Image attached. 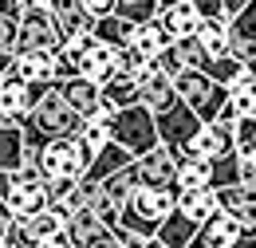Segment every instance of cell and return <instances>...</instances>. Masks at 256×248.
Returning a JSON list of instances; mask_svg holds the SVG:
<instances>
[{"label":"cell","instance_id":"13","mask_svg":"<svg viewBox=\"0 0 256 248\" xmlns=\"http://www.w3.org/2000/svg\"><path fill=\"white\" fill-rule=\"evenodd\" d=\"M217 201H221L224 213L244 224V232H256V189L252 186H228V189H217Z\"/></svg>","mask_w":256,"mask_h":248},{"label":"cell","instance_id":"9","mask_svg":"<svg viewBox=\"0 0 256 248\" xmlns=\"http://www.w3.org/2000/svg\"><path fill=\"white\" fill-rule=\"evenodd\" d=\"M190 158H224V154H236V126L228 122H205L197 130L190 146H186ZM182 154V158H186Z\"/></svg>","mask_w":256,"mask_h":248},{"label":"cell","instance_id":"8","mask_svg":"<svg viewBox=\"0 0 256 248\" xmlns=\"http://www.w3.org/2000/svg\"><path fill=\"white\" fill-rule=\"evenodd\" d=\"M60 48H64V32L52 8H28L20 24V52H60Z\"/></svg>","mask_w":256,"mask_h":248},{"label":"cell","instance_id":"28","mask_svg":"<svg viewBox=\"0 0 256 248\" xmlns=\"http://www.w3.org/2000/svg\"><path fill=\"white\" fill-rule=\"evenodd\" d=\"M170 44H174V36L162 28L158 20H154V24H142V28L134 32V48H138L146 60H158V56L170 48Z\"/></svg>","mask_w":256,"mask_h":248},{"label":"cell","instance_id":"37","mask_svg":"<svg viewBox=\"0 0 256 248\" xmlns=\"http://www.w3.org/2000/svg\"><path fill=\"white\" fill-rule=\"evenodd\" d=\"M83 248H126V244H122V240H118V236H114V232L106 228V232H98L95 240H87Z\"/></svg>","mask_w":256,"mask_h":248},{"label":"cell","instance_id":"10","mask_svg":"<svg viewBox=\"0 0 256 248\" xmlns=\"http://www.w3.org/2000/svg\"><path fill=\"white\" fill-rule=\"evenodd\" d=\"M4 75H20L24 83H60V75H56V52H20Z\"/></svg>","mask_w":256,"mask_h":248},{"label":"cell","instance_id":"7","mask_svg":"<svg viewBox=\"0 0 256 248\" xmlns=\"http://www.w3.org/2000/svg\"><path fill=\"white\" fill-rule=\"evenodd\" d=\"M52 209V197L44 182H20V174H4V213L12 217H36Z\"/></svg>","mask_w":256,"mask_h":248},{"label":"cell","instance_id":"29","mask_svg":"<svg viewBox=\"0 0 256 248\" xmlns=\"http://www.w3.org/2000/svg\"><path fill=\"white\" fill-rule=\"evenodd\" d=\"M228 102L236 106L240 118H252V114H256V75H252V71L240 75V79L228 87Z\"/></svg>","mask_w":256,"mask_h":248},{"label":"cell","instance_id":"17","mask_svg":"<svg viewBox=\"0 0 256 248\" xmlns=\"http://www.w3.org/2000/svg\"><path fill=\"white\" fill-rule=\"evenodd\" d=\"M83 75H87L91 83H98V87H106V83L118 75V48H110V44L98 40L95 52L83 60Z\"/></svg>","mask_w":256,"mask_h":248},{"label":"cell","instance_id":"21","mask_svg":"<svg viewBox=\"0 0 256 248\" xmlns=\"http://www.w3.org/2000/svg\"><path fill=\"white\" fill-rule=\"evenodd\" d=\"M24 232H28V240L40 248L44 240L67 232V217L60 213V209H44V213H36V217H24Z\"/></svg>","mask_w":256,"mask_h":248},{"label":"cell","instance_id":"12","mask_svg":"<svg viewBox=\"0 0 256 248\" xmlns=\"http://www.w3.org/2000/svg\"><path fill=\"white\" fill-rule=\"evenodd\" d=\"M95 44H98L95 32H83V36L67 40L64 48L56 52V75H60V83H64V79H75V75H83V60L95 52Z\"/></svg>","mask_w":256,"mask_h":248},{"label":"cell","instance_id":"2","mask_svg":"<svg viewBox=\"0 0 256 248\" xmlns=\"http://www.w3.org/2000/svg\"><path fill=\"white\" fill-rule=\"evenodd\" d=\"M178 209V189H146L138 186L134 189V197H130L126 205H122V228L134 232V236H146V240H154L162 228V220L170 217Z\"/></svg>","mask_w":256,"mask_h":248},{"label":"cell","instance_id":"6","mask_svg":"<svg viewBox=\"0 0 256 248\" xmlns=\"http://www.w3.org/2000/svg\"><path fill=\"white\" fill-rule=\"evenodd\" d=\"M205 126V118L193 110L190 102H174L170 110H162L158 114V130H162V146H170V150H178V154H186V146H190L193 138H197V130Z\"/></svg>","mask_w":256,"mask_h":248},{"label":"cell","instance_id":"38","mask_svg":"<svg viewBox=\"0 0 256 248\" xmlns=\"http://www.w3.org/2000/svg\"><path fill=\"white\" fill-rule=\"evenodd\" d=\"M197 4V12L209 20V16H224V0H193Z\"/></svg>","mask_w":256,"mask_h":248},{"label":"cell","instance_id":"26","mask_svg":"<svg viewBox=\"0 0 256 248\" xmlns=\"http://www.w3.org/2000/svg\"><path fill=\"white\" fill-rule=\"evenodd\" d=\"M134 32H138V24H130V20H122L118 12L114 16H102V20H95V36L102 40V44H110V48H130L134 44Z\"/></svg>","mask_w":256,"mask_h":248},{"label":"cell","instance_id":"20","mask_svg":"<svg viewBox=\"0 0 256 248\" xmlns=\"http://www.w3.org/2000/svg\"><path fill=\"white\" fill-rule=\"evenodd\" d=\"M24 154H28L24 126H0V166H4V174H16L24 166Z\"/></svg>","mask_w":256,"mask_h":248},{"label":"cell","instance_id":"33","mask_svg":"<svg viewBox=\"0 0 256 248\" xmlns=\"http://www.w3.org/2000/svg\"><path fill=\"white\" fill-rule=\"evenodd\" d=\"M154 67H158V71H166V75H174V79H178L182 71H190V56H186L182 40H174V44H170V48L162 52L158 60H154Z\"/></svg>","mask_w":256,"mask_h":248},{"label":"cell","instance_id":"40","mask_svg":"<svg viewBox=\"0 0 256 248\" xmlns=\"http://www.w3.org/2000/svg\"><path fill=\"white\" fill-rule=\"evenodd\" d=\"M240 182L256 189V158H244V162H240Z\"/></svg>","mask_w":256,"mask_h":248},{"label":"cell","instance_id":"22","mask_svg":"<svg viewBox=\"0 0 256 248\" xmlns=\"http://www.w3.org/2000/svg\"><path fill=\"white\" fill-rule=\"evenodd\" d=\"M201 232H205V236H209L217 248H232L240 236H244V224L232 217V213L217 209V213H213V220H205V224H201Z\"/></svg>","mask_w":256,"mask_h":248},{"label":"cell","instance_id":"39","mask_svg":"<svg viewBox=\"0 0 256 248\" xmlns=\"http://www.w3.org/2000/svg\"><path fill=\"white\" fill-rule=\"evenodd\" d=\"M248 4H252V0H224V20L232 24V20H236V16H240Z\"/></svg>","mask_w":256,"mask_h":248},{"label":"cell","instance_id":"44","mask_svg":"<svg viewBox=\"0 0 256 248\" xmlns=\"http://www.w3.org/2000/svg\"><path fill=\"white\" fill-rule=\"evenodd\" d=\"M146 248H170V244H166V240H158V236H154V240H146Z\"/></svg>","mask_w":256,"mask_h":248},{"label":"cell","instance_id":"14","mask_svg":"<svg viewBox=\"0 0 256 248\" xmlns=\"http://www.w3.org/2000/svg\"><path fill=\"white\" fill-rule=\"evenodd\" d=\"M193 36H197V44H201V52H205L209 60H224V56H232V28H228L224 16H209V20H201V28L193 32Z\"/></svg>","mask_w":256,"mask_h":248},{"label":"cell","instance_id":"23","mask_svg":"<svg viewBox=\"0 0 256 248\" xmlns=\"http://www.w3.org/2000/svg\"><path fill=\"white\" fill-rule=\"evenodd\" d=\"M197 232H201V224H197L193 217H186L182 209H174L170 217L162 220V228H158V240H166L170 248H186V244L193 240V236H197Z\"/></svg>","mask_w":256,"mask_h":248},{"label":"cell","instance_id":"34","mask_svg":"<svg viewBox=\"0 0 256 248\" xmlns=\"http://www.w3.org/2000/svg\"><path fill=\"white\" fill-rule=\"evenodd\" d=\"M236 154L240 158H256V114L236 122Z\"/></svg>","mask_w":256,"mask_h":248},{"label":"cell","instance_id":"27","mask_svg":"<svg viewBox=\"0 0 256 248\" xmlns=\"http://www.w3.org/2000/svg\"><path fill=\"white\" fill-rule=\"evenodd\" d=\"M67 232H71L75 248H83L87 240H95L98 232H106V224L98 217V209H75V213L67 217Z\"/></svg>","mask_w":256,"mask_h":248},{"label":"cell","instance_id":"41","mask_svg":"<svg viewBox=\"0 0 256 248\" xmlns=\"http://www.w3.org/2000/svg\"><path fill=\"white\" fill-rule=\"evenodd\" d=\"M40 248H75V240H71V232H60V236H52V240H44Z\"/></svg>","mask_w":256,"mask_h":248},{"label":"cell","instance_id":"1","mask_svg":"<svg viewBox=\"0 0 256 248\" xmlns=\"http://www.w3.org/2000/svg\"><path fill=\"white\" fill-rule=\"evenodd\" d=\"M83 126H87V118L67 102L64 91H60V83H56V87L28 110V118H24V138H28V146L44 150V146H52V142H60V138H79Z\"/></svg>","mask_w":256,"mask_h":248},{"label":"cell","instance_id":"31","mask_svg":"<svg viewBox=\"0 0 256 248\" xmlns=\"http://www.w3.org/2000/svg\"><path fill=\"white\" fill-rule=\"evenodd\" d=\"M150 71H154V60H146V56H142L134 44L118 52V75H130V79H138V83H142Z\"/></svg>","mask_w":256,"mask_h":248},{"label":"cell","instance_id":"36","mask_svg":"<svg viewBox=\"0 0 256 248\" xmlns=\"http://www.w3.org/2000/svg\"><path fill=\"white\" fill-rule=\"evenodd\" d=\"M83 8L95 16V20H102V16H114V8H118V0H83Z\"/></svg>","mask_w":256,"mask_h":248},{"label":"cell","instance_id":"32","mask_svg":"<svg viewBox=\"0 0 256 248\" xmlns=\"http://www.w3.org/2000/svg\"><path fill=\"white\" fill-rule=\"evenodd\" d=\"M240 154H224L213 158V189H228V186H240Z\"/></svg>","mask_w":256,"mask_h":248},{"label":"cell","instance_id":"15","mask_svg":"<svg viewBox=\"0 0 256 248\" xmlns=\"http://www.w3.org/2000/svg\"><path fill=\"white\" fill-rule=\"evenodd\" d=\"M178 98H182V94H178V79H174V75H166V71H158V67H154V71L142 79V102H146L154 114L170 110Z\"/></svg>","mask_w":256,"mask_h":248},{"label":"cell","instance_id":"16","mask_svg":"<svg viewBox=\"0 0 256 248\" xmlns=\"http://www.w3.org/2000/svg\"><path fill=\"white\" fill-rule=\"evenodd\" d=\"M52 16H56V24L64 32V44L75 40V36H83V32H95V16L83 8V0H56Z\"/></svg>","mask_w":256,"mask_h":248},{"label":"cell","instance_id":"4","mask_svg":"<svg viewBox=\"0 0 256 248\" xmlns=\"http://www.w3.org/2000/svg\"><path fill=\"white\" fill-rule=\"evenodd\" d=\"M178 94H182V102H190L205 122H217L224 102H228V87L217 83L213 75H205L201 67H190V71L178 75Z\"/></svg>","mask_w":256,"mask_h":248},{"label":"cell","instance_id":"19","mask_svg":"<svg viewBox=\"0 0 256 248\" xmlns=\"http://www.w3.org/2000/svg\"><path fill=\"white\" fill-rule=\"evenodd\" d=\"M178 209H182L186 217H193L197 224L213 220V213L221 209L217 189H178Z\"/></svg>","mask_w":256,"mask_h":248},{"label":"cell","instance_id":"18","mask_svg":"<svg viewBox=\"0 0 256 248\" xmlns=\"http://www.w3.org/2000/svg\"><path fill=\"white\" fill-rule=\"evenodd\" d=\"M130 166H134V154H130L126 146H118V142H110V146H102V150H98L95 166L87 170V178L102 186L106 178H114V174H122V170H130Z\"/></svg>","mask_w":256,"mask_h":248},{"label":"cell","instance_id":"5","mask_svg":"<svg viewBox=\"0 0 256 248\" xmlns=\"http://www.w3.org/2000/svg\"><path fill=\"white\" fill-rule=\"evenodd\" d=\"M178 170H182V154L170 146H158L150 154L134 158V178L146 189H178Z\"/></svg>","mask_w":256,"mask_h":248},{"label":"cell","instance_id":"42","mask_svg":"<svg viewBox=\"0 0 256 248\" xmlns=\"http://www.w3.org/2000/svg\"><path fill=\"white\" fill-rule=\"evenodd\" d=\"M232 248H256V232H244V236H240Z\"/></svg>","mask_w":256,"mask_h":248},{"label":"cell","instance_id":"25","mask_svg":"<svg viewBox=\"0 0 256 248\" xmlns=\"http://www.w3.org/2000/svg\"><path fill=\"white\" fill-rule=\"evenodd\" d=\"M178 189H213V158H182Z\"/></svg>","mask_w":256,"mask_h":248},{"label":"cell","instance_id":"30","mask_svg":"<svg viewBox=\"0 0 256 248\" xmlns=\"http://www.w3.org/2000/svg\"><path fill=\"white\" fill-rule=\"evenodd\" d=\"M134 189H138V178H134V166H130V170H122V174H114V178H106V182H102V193H106V197H110V201H114L118 209H122V205H126V201H130V197H134Z\"/></svg>","mask_w":256,"mask_h":248},{"label":"cell","instance_id":"43","mask_svg":"<svg viewBox=\"0 0 256 248\" xmlns=\"http://www.w3.org/2000/svg\"><path fill=\"white\" fill-rule=\"evenodd\" d=\"M56 0H28V8H52Z\"/></svg>","mask_w":256,"mask_h":248},{"label":"cell","instance_id":"11","mask_svg":"<svg viewBox=\"0 0 256 248\" xmlns=\"http://www.w3.org/2000/svg\"><path fill=\"white\" fill-rule=\"evenodd\" d=\"M201 12H197V4L193 0H162V16H158V24L174 40H182V36H193V32L201 28Z\"/></svg>","mask_w":256,"mask_h":248},{"label":"cell","instance_id":"35","mask_svg":"<svg viewBox=\"0 0 256 248\" xmlns=\"http://www.w3.org/2000/svg\"><path fill=\"white\" fill-rule=\"evenodd\" d=\"M232 36H248V40H256V0L232 20Z\"/></svg>","mask_w":256,"mask_h":248},{"label":"cell","instance_id":"24","mask_svg":"<svg viewBox=\"0 0 256 248\" xmlns=\"http://www.w3.org/2000/svg\"><path fill=\"white\" fill-rule=\"evenodd\" d=\"M102 98H106V106H114V110H130V106L142 102V83L130 79V75H114V79L102 87Z\"/></svg>","mask_w":256,"mask_h":248},{"label":"cell","instance_id":"3","mask_svg":"<svg viewBox=\"0 0 256 248\" xmlns=\"http://www.w3.org/2000/svg\"><path fill=\"white\" fill-rule=\"evenodd\" d=\"M114 142L118 146H126L134 158L150 154V150H158L162 146V130H158V114L146 106V102H138V106H130V110H118L114 114Z\"/></svg>","mask_w":256,"mask_h":248}]
</instances>
